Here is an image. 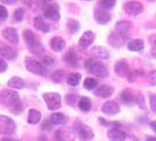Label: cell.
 <instances>
[{
	"label": "cell",
	"instance_id": "obj_1",
	"mask_svg": "<svg viewBox=\"0 0 156 141\" xmlns=\"http://www.w3.org/2000/svg\"><path fill=\"white\" fill-rule=\"evenodd\" d=\"M0 103L8 107L14 114H21L23 112V103L16 91L4 89L0 92Z\"/></svg>",
	"mask_w": 156,
	"mask_h": 141
},
{
	"label": "cell",
	"instance_id": "obj_2",
	"mask_svg": "<svg viewBox=\"0 0 156 141\" xmlns=\"http://www.w3.org/2000/svg\"><path fill=\"white\" fill-rule=\"evenodd\" d=\"M23 37L25 42H26V45L28 47V49L31 51L32 53L40 54L41 52H44L42 44L40 42L39 38H38L31 30H25L23 33Z\"/></svg>",
	"mask_w": 156,
	"mask_h": 141
},
{
	"label": "cell",
	"instance_id": "obj_3",
	"mask_svg": "<svg viewBox=\"0 0 156 141\" xmlns=\"http://www.w3.org/2000/svg\"><path fill=\"white\" fill-rule=\"evenodd\" d=\"M85 67L89 73L99 78H106L108 75L107 67L100 61H96L95 59H87L85 61Z\"/></svg>",
	"mask_w": 156,
	"mask_h": 141
},
{
	"label": "cell",
	"instance_id": "obj_4",
	"mask_svg": "<svg viewBox=\"0 0 156 141\" xmlns=\"http://www.w3.org/2000/svg\"><path fill=\"white\" fill-rule=\"evenodd\" d=\"M25 66L30 72L34 73V74H38L40 77H46L47 75L46 67L41 63H39L38 60L33 59V58H30V56L26 58L25 59Z\"/></svg>",
	"mask_w": 156,
	"mask_h": 141
},
{
	"label": "cell",
	"instance_id": "obj_5",
	"mask_svg": "<svg viewBox=\"0 0 156 141\" xmlns=\"http://www.w3.org/2000/svg\"><path fill=\"white\" fill-rule=\"evenodd\" d=\"M16 132V122L8 117L0 115V134L11 135Z\"/></svg>",
	"mask_w": 156,
	"mask_h": 141
},
{
	"label": "cell",
	"instance_id": "obj_6",
	"mask_svg": "<svg viewBox=\"0 0 156 141\" xmlns=\"http://www.w3.org/2000/svg\"><path fill=\"white\" fill-rule=\"evenodd\" d=\"M48 110H56L61 107V96L59 93H45L42 95Z\"/></svg>",
	"mask_w": 156,
	"mask_h": 141
},
{
	"label": "cell",
	"instance_id": "obj_7",
	"mask_svg": "<svg viewBox=\"0 0 156 141\" xmlns=\"http://www.w3.org/2000/svg\"><path fill=\"white\" fill-rule=\"evenodd\" d=\"M44 16L49 19V20H59L60 19V12H59V6L56 4H47L42 8Z\"/></svg>",
	"mask_w": 156,
	"mask_h": 141
},
{
	"label": "cell",
	"instance_id": "obj_8",
	"mask_svg": "<svg viewBox=\"0 0 156 141\" xmlns=\"http://www.w3.org/2000/svg\"><path fill=\"white\" fill-rule=\"evenodd\" d=\"M74 129L76 131V133L79 134V136H80L82 140H89V139H92V138L94 136L93 131H92L87 125L82 124V122H80V121L75 122Z\"/></svg>",
	"mask_w": 156,
	"mask_h": 141
},
{
	"label": "cell",
	"instance_id": "obj_9",
	"mask_svg": "<svg viewBox=\"0 0 156 141\" xmlns=\"http://www.w3.org/2000/svg\"><path fill=\"white\" fill-rule=\"evenodd\" d=\"M129 31H130V23L127 20H120L115 25V33L119 34L123 40L128 39Z\"/></svg>",
	"mask_w": 156,
	"mask_h": 141
},
{
	"label": "cell",
	"instance_id": "obj_10",
	"mask_svg": "<svg viewBox=\"0 0 156 141\" xmlns=\"http://www.w3.org/2000/svg\"><path fill=\"white\" fill-rule=\"evenodd\" d=\"M143 11V5L139 1H128L125 5V12L129 16H139Z\"/></svg>",
	"mask_w": 156,
	"mask_h": 141
},
{
	"label": "cell",
	"instance_id": "obj_11",
	"mask_svg": "<svg viewBox=\"0 0 156 141\" xmlns=\"http://www.w3.org/2000/svg\"><path fill=\"white\" fill-rule=\"evenodd\" d=\"M114 70H115L116 75L121 77V78H127V79H128V77L132 73V70L129 68V65H128V63L126 60H120L119 63H115Z\"/></svg>",
	"mask_w": 156,
	"mask_h": 141
},
{
	"label": "cell",
	"instance_id": "obj_12",
	"mask_svg": "<svg viewBox=\"0 0 156 141\" xmlns=\"http://www.w3.org/2000/svg\"><path fill=\"white\" fill-rule=\"evenodd\" d=\"M94 19H95L96 23L100 24V25H106V24H108L110 21L112 16L103 8H96L94 11Z\"/></svg>",
	"mask_w": 156,
	"mask_h": 141
},
{
	"label": "cell",
	"instance_id": "obj_13",
	"mask_svg": "<svg viewBox=\"0 0 156 141\" xmlns=\"http://www.w3.org/2000/svg\"><path fill=\"white\" fill-rule=\"evenodd\" d=\"M4 39L12 42L13 45H18L19 44V35H18V32H16V28L13 27H6L5 30H2L1 32Z\"/></svg>",
	"mask_w": 156,
	"mask_h": 141
},
{
	"label": "cell",
	"instance_id": "obj_14",
	"mask_svg": "<svg viewBox=\"0 0 156 141\" xmlns=\"http://www.w3.org/2000/svg\"><path fill=\"white\" fill-rule=\"evenodd\" d=\"M54 139L55 141H74L75 140V135L73 132H70L68 129L60 128V129L55 131Z\"/></svg>",
	"mask_w": 156,
	"mask_h": 141
},
{
	"label": "cell",
	"instance_id": "obj_15",
	"mask_svg": "<svg viewBox=\"0 0 156 141\" xmlns=\"http://www.w3.org/2000/svg\"><path fill=\"white\" fill-rule=\"evenodd\" d=\"M89 54L92 55L95 59H99V60H106L109 58V52L107 48L102 46H95L93 47L90 51H89Z\"/></svg>",
	"mask_w": 156,
	"mask_h": 141
},
{
	"label": "cell",
	"instance_id": "obj_16",
	"mask_svg": "<svg viewBox=\"0 0 156 141\" xmlns=\"http://www.w3.org/2000/svg\"><path fill=\"white\" fill-rule=\"evenodd\" d=\"M126 138H127L126 132L119 127H114L108 131V139L110 141H125Z\"/></svg>",
	"mask_w": 156,
	"mask_h": 141
},
{
	"label": "cell",
	"instance_id": "obj_17",
	"mask_svg": "<svg viewBox=\"0 0 156 141\" xmlns=\"http://www.w3.org/2000/svg\"><path fill=\"white\" fill-rule=\"evenodd\" d=\"M101 110L105 114H108V115H115V114H117V113L120 112V107H119V105H117L116 101H114V100H109V101L105 102V103L102 105Z\"/></svg>",
	"mask_w": 156,
	"mask_h": 141
},
{
	"label": "cell",
	"instance_id": "obj_18",
	"mask_svg": "<svg viewBox=\"0 0 156 141\" xmlns=\"http://www.w3.org/2000/svg\"><path fill=\"white\" fill-rule=\"evenodd\" d=\"M0 55L6 60H16L18 52L12 46H2L0 47Z\"/></svg>",
	"mask_w": 156,
	"mask_h": 141
},
{
	"label": "cell",
	"instance_id": "obj_19",
	"mask_svg": "<svg viewBox=\"0 0 156 141\" xmlns=\"http://www.w3.org/2000/svg\"><path fill=\"white\" fill-rule=\"evenodd\" d=\"M63 61L69 66H76L79 63V55L74 48H69L68 52L63 55Z\"/></svg>",
	"mask_w": 156,
	"mask_h": 141
},
{
	"label": "cell",
	"instance_id": "obj_20",
	"mask_svg": "<svg viewBox=\"0 0 156 141\" xmlns=\"http://www.w3.org/2000/svg\"><path fill=\"white\" fill-rule=\"evenodd\" d=\"M114 93V88L113 87L108 86V85H102V86H99L98 89L94 91V94L99 98H102V99H108L112 96V94Z\"/></svg>",
	"mask_w": 156,
	"mask_h": 141
},
{
	"label": "cell",
	"instance_id": "obj_21",
	"mask_svg": "<svg viewBox=\"0 0 156 141\" xmlns=\"http://www.w3.org/2000/svg\"><path fill=\"white\" fill-rule=\"evenodd\" d=\"M94 40H95V34H94L93 32L87 31V32H85V33L82 34V37L80 38L79 45H80L81 48H87V47H89L93 44Z\"/></svg>",
	"mask_w": 156,
	"mask_h": 141
},
{
	"label": "cell",
	"instance_id": "obj_22",
	"mask_svg": "<svg viewBox=\"0 0 156 141\" xmlns=\"http://www.w3.org/2000/svg\"><path fill=\"white\" fill-rule=\"evenodd\" d=\"M120 98H121V101L123 102L125 105H127V106H130V105H133L134 102H135V95L128 88H126L125 91L121 93Z\"/></svg>",
	"mask_w": 156,
	"mask_h": 141
},
{
	"label": "cell",
	"instance_id": "obj_23",
	"mask_svg": "<svg viewBox=\"0 0 156 141\" xmlns=\"http://www.w3.org/2000/svg\"><path fill=\"white\" fill-rule=\"evenodd\" d=\"M65 40L60 37H54L51 40V48L54 51V52H61L63 48H65Z\"/></svg>",
	"mask_w": 156,
	"mask_h": 141
},
{
	"label": "cell",
	"instance_id": "obj_24",
	"mask_svg": "<svg viewBox=\"0 0 156 141\" xmlns=\"http://www.w3.org/2000/svg\"><path fill=\"white\" fill-rule=\"evenodd\" d=\"M34 28H35L37 31L44 32V33H47V32L49 31L48 24H46V21H45L42 18H40V16L34 18Z\"/></svg>",
	"mask_w": 156,
	"mask_h": 141
},
{
	"label": "cell",
	"instance_id": "obj_25",
	"mask_svg": "<svg viewBox=\"0 0 156 141\" xmlns=\"http://www.w3.org/2000/svg\"><path fill=\"white\" fill-rule=\"evenodd\" d=\"M128 49L132 52H140L144 48V44L141 39H134L128 42Z\"/></svg>",
	"mask_w": 156,
	"mask_h": 141
},
{
	"label": "cell",
	"instance_id": "obj_26",
	"mask_svg": "<svg viewBox=\"0 0 156 141\" xmlns=\"http://www.w3.org/2000/svg\"><path fill=\"white\" fill-rule=\"evenodd\" d=\"M40 120H41V113H40L39 110H28V119H27L28 124H31V125H37Z\"/></svg>",
	"mask_w": 156,
	"mask_h": 141
},
{
	"label": "cell",
	"instance_id": "obj_27",
	"mask_svg": "<svg viewBox=\"0 0 156 141\" xmlns=\"http://www.w3.org/2000/svg\"><path fill=\"white\" fill-rule=\"evenodd\" d=\"M123 41L125 40L122 39L119 34H116L115 32L114 33H110L109 37H108V42H109L110 45L113 47H120L122 46V44H123Z\"/></svg>",
	"mask_w": 156,
	"mask_h": 141
},
{
	"label": "cell",
	"instance_id": "obj_28",
	"mask_svg": "<svg viewBox=\"0 0 156 141\" xmlns=\"http://www.w3.org/2000/svg\"><path fill=\"white\" fill-rule=\"evenodd\" d=\"M51 121H52V124L53 125H63L66 121H67V118L65 114L62 113H53L52 115H51V119H49Z\"/></svg>",
	"mask_w": 156,
	"mask_h": 141
},
{
	"label": "cell",
	"instance_id": "obj_29",
	"mask_svg": "<svg viewBox=\"0 0 156 141\" xmlns=\"http://www.w3.org/2000/svg\"><path fill=\"white\" fill-rule=\"evenodd\" d=\"M7 85L12 88H16V89H23L25 87V84H23V80L21 78H18V77H13L8 80Z\"/></svg>",
	"mask_w": 156,
	"mask_h": 141
},
{
	"label": "cell",
	"instance_id": "obj_30",
	"mask_svg": "<svg viewBox=\"0 0 156 141\" xmlns=\"http://www.w3.org/2000/svg\"><path fill=\"white\" fill-rule=\"evenodd\" d=\"M92 107V103L90 100L87 98V96H82L79 99V108L82 110V112H88Z\"/></svg>",
	"mask_w": 156,
	"mask_h": 141
},
{
	"label": "cell",
	"instance_id": "obj_31",
	"mask_svg": "<svg viewBox=\"0 0 156 141\" xmlns=\"http://www.w3.org/2000/svg\"><path fill=\"white\" fill-rule=\"evenodd\" d=\"M80 80H81V74L80 73H70L67 77V84L72 87L78 86Z\"/></svg>",
	"mask_w": 156,
	"mask_h": 141
},
{
	"label": "cell",
	"instance_id": "obj_32",
	"mask_svg": "<svg viewBox=\"0 0 156 141\" xmlns=\"http://www.w3.org/2000/svg\"><path fill=\"white\" fill-rule=\"evenodd\" d=\"M67 26H68V30H69V32L72 34L78 33L79 30H80V24H79L78 20H74V19H69Z\"/></svg>",
	"mask_w": 156,
	"mask_h": 141
},
{
	"label": "cell",
	"instance_id": "obj_33",
	"mask_svg": "<svg viewBox=\"0 0 156 141\" xmlns=\"http://www.w3.org/2000/svg\"><path fill=\"white\" fill-rule=\"evenodd\" d=\"M65 79V72L62 70H55L54 73L52 74V80L56 82V84H60L62 82V80Z\"/></svg>",
	"mask_w": 156,
	"mask_h": 141
},
{
	"label": "cell",
	"instance_id": "obj_34",
	"mask_svg": "<svg viewBox=\"0 0 156 141\" xmlns=\"http://www.w3.org/2000/svg\"><path fill=\"white\" fill-rule=\"evenodd\" d=\"M98 86V80H95L93 78H86L83 81V87L86 89H94Z\"/></svg>",
	"mask_w": 156,
	"mask_h": 141
},
{
	"label": "cell",
	"instance_id": "obj_35",
	"mask_svg": "<svg viewBox=\"0 0 156 141\" xmlns=\"http://www.w3.org/2000/svg\"><path fill=\"white\" fill-rule=\"evenodd\" d=\"M100 6L103 9H110V8H114L116 5V1L115 0H100Z\"/></svg>",
	"mask_w": 156,
	"mask_h": 141
},
{
	"label": "cell",
	"instance_id": "obj_36",
	"mask_svg": "<svg viewBox=\"0 0 156 141\" xmlns=\"http://www.w3.org/2000/svg\"><path fill=\"white\" fill-rule=\"evenodd\" d=\"M23 16H25V11L23 8H18L14 11V14H13V20L14 21H23Z\"/></svg>",
	"mask_w": 156,
	"mask_h": 141
},
{
	"label": "cell",
	"instance_id": "obj_37",
	"mask_svg": "<svg viewBox=\"0 0 156 141\" xmlns=\"http://www.w3.org/2000/svg\"><path fill=\"white\" fill-rule=\"evenodd\" d=\"M149 41H150V44H151V55L156 59V34L151 35V37L149 38Z\"/></svg>",
	"mask_w": 156,
	"mask_h": 141
},
{
	"label": "cell",
	"instance_id": "obj_38",
	"mask_svg": "<svg viewBox=\"0 0 156 141\" xmlns=\"http://www.w3.org/2000/svg\"><path fill=\"white\" fill-rule=\"evenodd\" d=\"M76 99H78V96H76L75 94H67V95H66V102H67L69 106H74L75 102H76Z\"/></svg>",
	"mask_w": 156,
	"mask_h": 141
},
{
	"label": "cell",
	"instance_id": "obj_39",
	"mask_svg": "<svg viewBox=\"0 0 156 141\" xmlns=\"http://www.w3.org/2000/svg\"><path fill=\"white\" fill-rule=\"evenodd\" d=\"M148 82L150 85H156V70H151V72H149L148 74Z\"/></svg>",
	"mask_w": 156,
	"mask_h": 141
},
{
	"label": "cell",
	"instance_id": "obj_40",
	"mask_svg": "<svg viewBox=\"0 0 156 141\" xmlns=\"http://www.w3.org/2000/svg\"><path fill=\"white\" fill-rule=\"evenodd\" d=\"M7 16H8L7 9L4 7V6L0 5V21H4L5 19H7Z\"/></svg>",
	"mask_w": 156,
	"mask_h": 141
},
{
	"label": "cell",
	"instance_id": "obj_41",
	"mask_svg": "<svg viewBox=\"0 0 156 141\" xmlns=\"http://www.w3.org/2000/svg\"><path fill=\"white\" fill-rule=\"evenodd\" d=\"M41 60H42V63H45V65H48V66H51V65H53L54 63V59L53 58H51V56H42L41 58Z\"/></svg>",
	"mask_w": 156,
	"mask_h": 141
},
{
	"label": "cell",
	"instance_id": "obj_42",
	"mask_svg": "<svg viewBox=\"0 0 156 141\" xmlns=\"http://www.w3.org/2000/svg\"><path fill=\"white\" fill-rule=\"evenodd\" d=\"M52 127H53V124H52V121H51V120H46V121H44V124H42V129H44V131H51V129H52Z\"/></svg>",
	"mask_w": 156,
	"mask_h": 141
},
{
	"label": "cell",
	"instance_id": "obj_43",
	"mask_svg": "<svg viewBox=\"0 0 156 141\" xmlns=\"http://www.w3.org/2000/svg\"><path fill=\"white\" fill-rule=\"evenodd\" d=\"M150 108L156 113V95H150Z\"/></svg>",
	"mask_w": 156,
	"mask_h": 141
},
{
	"label": "cell",
	"instance_id": "obj_44",
	"mask_svg": "<svg viewBox=\"0 0 156 141\" xmlns=\"http://www.w3.org/2000/svg\"><path fill=\"white\" fill-rule=\"evenodd\" d=\"M135 102H137L142 108L144 107V100H143V96H142L141 94H137V95L135 96Z\"/></svg>",
	"mask_w": 156,
	"mask_h": 141
},
{
	"label": "cell",
	"instance_id": "obj_45",
	"mask_svg": "<svg viewBox=\"0 0 156 141\" xmlns=\"http://www.w3.org/2000/svg\"><path fill=\"white\" fill-rule=\"evenodd\" d=\"M6 70H7V63L2 59H0V73H4Z\"/></svg>",
	"mask_w": 156,
	"mask_h": 141
},
{
	"label": "cell",
	"instance_id": "obj_46",
	"mask_svg": "<svg viewBox=\"0 0 156 141\" xmlns=\"http://www.w3.org/2000/svg\"><path fill=\"white\" fill-rule=\"evenodd\" d=\"M2 4H6V5H14L18 0H0Z\"/></svg>",
	"mask_w": 156,
	"mask_h": 141
},
{
	"label": "cell",
	"instance_id": "obj_47",
	"mask_svg": "<svg viewBox=\"0 0 156 141\" xmlns=\"http://www.w3.org/2000/svg\"><path fill=\"white\" fill-rule=\"evenodd\" d=\"M150 127H151V129L156 133V121H153V122L150 124Z\"/></svg>",
	"mask_w": 156,
	"mask_h": 141
},
{
	"label": "cell",
	"instance_id": "obj_48",
	"mask_svg": "<svg viewBox=\"0 0 156 141\" xmlns=\"http://www.w3.org/2000/svg\"><path fill=\"white\" fill-rule=\"evenodd\" d=\"M1 141H19V140H16V139H12V138H2Z\"/></svg>",
	"mask_w": 156,
	"mask_h": 141
},
{
	"label": "cell",
	"instance_id": "obj_49",
	"mask_svg": "<svg viewBox=\"0 0 156 141\" xmlns=\"http://www.w3.org/2000/svg\"><path fill=\"white\" fill-rule=\"evenodd\" d=\"M146 141H156V138H154V136H150V138H148Z\"/></svg>",
	"mask_w": 156,
	"mask_h": 141
},
{
	"label": "cell",
	"instance_id": "obj_50",
	"mask_svg": "<svg viewBox=\"0 0 156 141\" xmlns=\"http://www.w3.org/2000/svg\"><path fill=\"white\" fill-rule=\"evenodd\" d=\"M47 1H53V0H47Z\"/></svg>",
	"mask_w": 156,
	"mask_h": 141
},
{
	"label": "cell",
	"instance_id": "obj_51",
	"mask_svg": "<svg viewBox=\"0 0 156 141\" xmlns=\"http://www.w3.org/2000/svg\"><path fill=\"white\" fill-rule=\"evenodd\" d=\"M149 1H155V0H149Z\"/></svg>",
	"mask_w": 156,
	"mask_h": 141
},
{
	"label": "cell",
	"instance_id": "obj_52",
	"mask_svg": "<svg viewBox=\"0 0 156 141\" xmlns=\"http://www.w3.org/2000/svg\"><path fill=\"white\" fill-rule=\"evenodd\" d=\"M85 1H90V0H85Z\"/></svg>",
	"mask_w": 156,
	"mask_h": 141
}]
</instances>
